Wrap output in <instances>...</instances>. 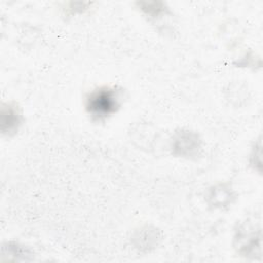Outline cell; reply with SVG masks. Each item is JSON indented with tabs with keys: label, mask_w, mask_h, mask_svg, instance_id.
I'll return each instance as SVG.
<instances>
[{
	"label": "cell",
	"mask_w": 263,
	"mask_h": 263,
	"mask_svg": "<svg viewBox=\"0 0 263 263\" xmlns=\"http://www.w3.org/2000/svg\"><path fill=\"white\" fill-rule=\"evenodd\" d=\"M22 124V115L18 108L13 104L3 105L1 110V130L3 134L12 135L17 132Z\"/></svg>",
	"instance_id": "obj_3"
},
{
	"label": "cell",
	"mask_w": 263,
	"mask_h": 263,
	"mask_svg": "<svg viewBox=\"0 0 263 263\" xmlns=\"http://www.w3.org/2000/svg\"><path fill=\"white\" fill-rule=\"evenodd\" d=\"M200 140L198 136L190 130H180L173 139V150L177 155L191 157L198 154Z\"/></svg>",
	"instance_id": "obj_2"
},
{
	"label": "cell",
	"mask_w": 263,
	"mask_h": 263,
	"mask_svg": "<svg viewBox=\"0 0 263 263\" xmlns=\"http://www.w3.org/2000/svg\"><path fill=\"white\" fill-rule=\"evenodd\" d=\"M209 202L215 208H223L229 203H231V200L233 198L232 191L229 190L228 187H225L224 185L215 186L210 190V193L208 195Z\"/></svg>",
	"instance_id": "obj_4"
},
{
	"label": "cell",
	"mask_w": 263,
	"mask_h": 263,
	"mask_svg": "<svg viewBox=\"0 0 263 263\" xmlns=\"http://www.w3.org/2000/svg\"><path fill=\"white\" fill-rule=\"evenodd\" d=\"M119 106V90L111 86H102L91 90L85 99L86 112L99 121L114 114Z\"/></svg>",
	"instance_id": "obj_1"
},
{
	"label": "cell",
	"mask_w": 263,
	"mask_h": 263,
	"mask_svg": "<svg viewBox=\"0 0 263 263\" xmlns=\"http://www.w3.org/2000/svg\"><path fill=\"white\" fill-rule=\"evenodd\" d=\"M141 9L151 16H158L160 13L165 11L163 3L161 2H140Z\"/></svg>",
	"instance_id": "obj_5"
}]
</instances>
